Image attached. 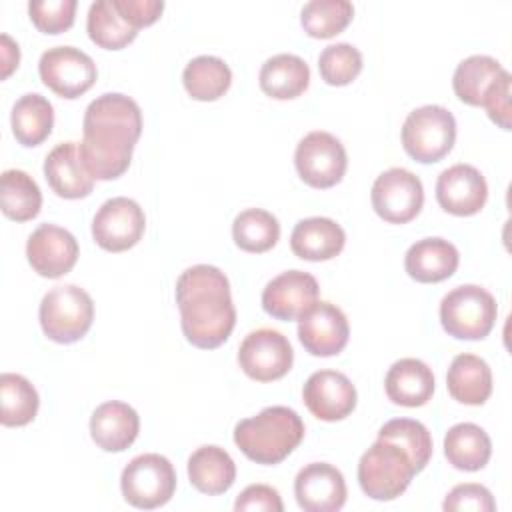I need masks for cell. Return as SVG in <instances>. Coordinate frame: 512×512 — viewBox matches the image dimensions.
<instances>
[{"label": "cell", "mask_w": 512, "mask_h": 512, "mask_svg": "<svg viewBox=\"0 0 512 512\" xmlns=\"http://www.w3.org/2000/svg\"><path fill=\"white\" fill-rule=\"evenodd\" d=\"M82 132L78 148L86 170L94 180H114L128 170L142 134L140 106L120 92L102 94L88 104Z\"/></svg>", "instance_id": "obj_1"}, {"label": "cell", "mask_w": 512, "mask_h": 512, "mask_svg": "<svg viewBox=\"0 0 512 512\" xmlns=\"http://www.w3.org/2000/svg\"><path fill=\"white\" fill-rule=\"evenodd\" d=\"M176 304L186 340L202 350L218 348L236 324L226 274L210 264L186 268L176 280Z\"/></svg>", "instance_id": "obj_2"}, {"label": "cell", "mask_w": 512, "mask_h": 512, "mask_svg": "<svg viewBox=\"0 0 512 512\" xmlns=\"http://www.w3.org/2000/svg\"><path fill=\"white\" fill-rule=\"evenodd\" d=\"M302 438L304 422L288 406H268L234 426V442L242 454L266 466L280 464L288 458Z\"/></svg>", "instance_id": "obj_3"}, {"label": "cell", "mask_w": 512, "mask_h": 512, "mask_svg": "<svg viewBox=\"0 0 512 512\" xmlns=\"http://www.w3.org/2000/svg\"><path fill=\"white\" fill-rule=\"evenodd\" d=\"M38 316L42 332L50 340L58 344H72L90 330L94 320V302L90 294L76 284L54 286L44 294Z\"/></svg>", "instance_id": "obj_4"}, {"label": "cell", "mask_w": 512, "mask_h": 512, "mask_svg": "<svg viewBox=\"0 0 512 512\" xmlns=\"http://www.w3.org/2000/svg\"><path fill=\"white\" fill-rule=\"evenodd\" d=\"M496 314L494 296L476 284L456 286L440 302L442 328L458 340L486 338L494 328Z\"/></svg>", "instance_id": "obj_5"}, {"label": "cell", "mask_w": 512, "mask_h": 512, "mask_svg": "<svg viewBox=\"0 0 512 512\" xmlns=\"http://www.w3.org/2000/svg\"><path fill=\"white\" fill-rule=\"evenodd\" d=\"M416 474L410 456L392 442L376 440L358 462V484L372 500H394Z\"/></svg>", "instance_id": "obj_6"}, {"label": "cell", "mask_w": 512, "mask_h": 512, "mask_svg": "<svg viewBox=\"0 0 512 512\" xmlns=\"http://www.w3.org/2000/svg\"><path fill=\"white\" fill-rule=\"evenodd\" d=\"M456 120L450 110L426 104L412 110L402 124V146L420 164L442 160L454 146Z\"/></svg>", "instance_id": "obj_7"}, {"label": "cell", "mask_w": 512, "mask_h": 512, "mask_svg": "<svg viewBox=\"0 0 512 512\" xmlns=\"http://www.w3.org/2000/svg\"><path fill=\"white\" fill-rule=\"evenodd\" d=\"M124 500L142 510L164 506L176 490V472L162 454H140L132 458L120 476Z\"/></svg>", "instance_id": "obj_8"}, {"label": "cell", "mask_w": 512, "mask_h": 512, "mask_svg": "<svg viewBox=\"0 0 512 512\" xmlns=\"http://www.w3.org/2000/svg\"><path fill=\"white\" fill-rule=\"evenodd\" d=\"M294 164L298 176L312 188H332L346 172L348 156L342 142L330 132L306 134L294 152Z\"/></svg>", "instance_id": "obj_9"}, {"label": "cell", "mask_w": 512, "mask_h": 512, "mask_svg": "<svg viewBox=\"0 0 512 512\" xmlns=\"http://www.w3.org/2000/svg\"><path fill=\"white\" fill-rule=\"evenodd\" d=\"M372 208L390 224H406L414 220L424 204V188L416 174L406 168H390L372 184Z\"/></svg>", "instance_id": "obj_10"}, {"label": "cell", "mask_w": 512, "mask_h": 512, "mask_svg": "<svg viewBox=\"0 0 512 512\" xmlns=\"http://www.w3.org/2000/svg\"><path fill=\"white\" fill-rule=\"evenodd\" d=\"M38 72L44 86L68 100L88 92L98 76L94 60L74 46L48 48L40 56Z\"/></svg>", "instance_id": "obj_11"}, {"label": "cell", "mask_w": 512, "mask_h": 512, "mask_svg": "<svg viewBox=\"0 0 512 512\" xmlns=\"http://www.w3.org/2000/svg\"><path fill=\"white\" fill-rule=\"evenodd\" d=\"M294 352L288 338L272 328L252 330L238 348V364L256 382H272L292 368Z\"/></svg>", "instance_id": "obj_12"}, {"label": "cell", "mask_w": 512, "mask_h": 512, "mask_svg": "<svg viewBox=\"0 0 512 512\" xmlns=\"http://www.w3.org/2000/svg\"><path fill=\"white\" fill-rule=\"evenodd\" d=\"M144 228L146 216L138 202L116 196L98 208L92 220V238L102 250L124 252L140 242Z\"/></svg>", "instance_id": "obj_13"}, {"label": "cell", "mask_w": 512, "mask_h": 512, "mask_svg": "<svg viewBox=\"0 0 512 512\" xmlns=\"http://www.w3.org/2000/svg\"><path fill=\"white\" fill-rule=\"evenodd\" d=\"M350 326L344 312L332 302H314L298 320V338L312 356H336L348 344Z\"/></svg>", "instance_id": "obj_14"}, {"label": "cell", "mask_w": 512, "mask_h": 512, "mask_svg": "<svg viewBox=\"0 0 512 512\" xmlns=\"http://www.w3.org/2000/svg\"><path fill=\"white\" fill-rule=\"evenodd\" d=\"M318 302V282L302 270H286L272 278L262 290V308L276 320H300Z\"/></svg>", "instance_id": "obj_15"}, {"label": "cell", "mask_w": 512, "mask_h": 512, "mask_svg": "<svg viewBox=\"0 0 512 512\" xmlns=\"http://www.w3.org/2000/svg\"><path fill=\"white\" fill-rule=\"evenodd\" d=\"M302 400L318 420L336 422L356 408V388L342 372L318 370L304 382Z\"/></svg>", "instance_id": "obj_16"}, {"label": "cell", "mask_w": 512, "mask_h": 512, "mask_svg": "<svg viewBox=\"0 0 512 512\" xmlns=\"http://www.w3.org/2000/svg\"><path fill=\"white\" fill-rule=\"evenodd\" d=\"M78 252L76 238L56 224H40L26 242L28 262L44 278L68 274L78 260Z\"/></svg>", "instance_id": "obj_17"}, {"label": "cell", "mask_w": 512, "mask_h": 512, "mask_svg": "<svg viewBox=\"0 0 512 512\" xmlns=\"http://www.w3.org/2000/svg\"><path fill=\"white\" fill-rule=\"evenodd\" d=\"M342 472L326 462L306 464L294 480V496L304 512H336L346 502Z\"/></svg>", "instance_id": "obj_18"}, {"label": "cell", "mask_w": 512, "mask_h": 512, "mask_svg": "<svg viewBox=\"0 0 512 512\" xmlns=\"http://www.w3.org/2000/svg\"><path fill=\"white\" fill-rule=\"evenodd\" d=\"M488 198V184L478 168L454 164L436 180V200L442 210L454 216L478 214Z\"/></svg>", "instance_id": "obj_19"}, {"label": "cell", "mask_w": 512, "mask_h": 512, "mask_svg": "<svg viewBox=\"0 0 512 512\" xmlns=\"http://www.w3.org/2000/svg\"><path fill=\"white\" fill-rule=\"evenodd\" d=\"M44 176L48 186L68 200L86 198L94 188V178L86 170L76 142H60L44 160Z\"/></svg>", "instance_id": "obj_20"}, {"label": "cell", "mask_w": 512, "mask_h": 512, "mask_svg": "<svg viewBox=\"0 0 512 512\" xmlns=\"http://www.w3.org/2000/svg\"><path fill=\"white\" fill-rule=\"evenodd\" d=\"M140 418L126 402L110 400L100 404L90 418V436L106 452H122L136 440Z\"/></svg>", "instance_id": "obj_21"}, {"label": "cell", "mask_w": 512, "mask_h": 512, "mask_svg": "<svg viewBox=\"0 0 512 512\" xmlns=\"http://www.w3.org/2000/svg\"><path fill=\"white\" fill-rule=\"evenodd\" d=\"M460 262L456 246L444 238H424L414 242L406 256L404 268L408 276L422 284H434L450 278Z\"/></svg>", "instance_id": "obj_22"}, {"label": "cell", "mask_w": 512, "mask_h": 512, "mask_svg": "<svg viewBox=\"0 0 512 512\" xmlns=\"http://www.w3.org/2000/svg\"><path fill=\"white\" fill-rule=\"evenodd\" d=\"M384 390L398 406H424L434 394V374L418 358H400L388 368Z\"/></svg>", "instance_id": "obj_23"}, {"label": "cell", "mask_w": 512, "mask_h": 512, "mask_svg": "<svg viewBox=\"0 0 512 512\" xmlns=\"http://www.w3.org/2000/svg\"><path fill=\"white\" fill-rule=\"evenodd\" d=\"M346 244V234L332 218H306L300 220L290 234L292 252L310 262H322L338 256Z\"/></svg>", "instance_id": "obj_24"}, {"label": "cell", "mask_w": 512, "mask_h": 512, "mask_svg": "<svg viewBox=\"0 0 512 512\" xmlns=\"http://www.w3.org/2000/svg\"><path fill=\"white\" fill-rule=\"evenodd\" d=\"M188 478L202 494H224L236 480V464L224 448L214 444L200 446L188 458Z\"/></svg>", "instance_id": "obj_25"}, {"label": "cell", "mask_w": 512, "mask_h": 512, "mask_svg": "<svg viewBox=\"0 0 512 512\" xmlns=\"http://www.w3.org/2000/svg\"><path fill=\"white\" fill-rule=\"evenodd\" d=\"M450 396L466 406H480L492 394V372L486 360L474 354H458L446 374Z\"/></svg>", "instance_id": "obj_26"}, {"label": "cell", "mask_w": 512, "mask_h": 512, "mask_svg": "<svg viewBox=\"0 0 512 512\" xmlns=\"http://www.w3.org/2000/svg\"><path fill=\"white\" fill-rule=\"evenodd\" d=\"M260 88L276 100H292L306 92L310 84V68L296 54H276L260 68Z\"/></svg>", "instance_id": "obj_27"}, {"label": "cell", "mask_w": 512, "mask_h": 512, "mask_svg": "<svg viewBox=\"0 0 512 512\" xmlns=\"http://www.w3.org/2000/svg\"><path fill=\"white\" fill-rule=\"evenodd\" d=\"M444 454L454 468L464 472H476L488 464L492 454V442L478 424L460 422L446 432Z\"/></svg>", "instance_id": "obj_28"}, {"label": "cell", "mask_w": 512, "mask_h": 512, "mask_svg": "<svg viewBox=\"0 0 512 512\" xmlns=\"http://www.w3.org/2000/svg\"><path fill=\"white\" fill-rule=\"evenodd\" d=\"M12 134L22 146L42 144L54 126V108L42 94H24L12 108Z\"/></svg>", "instance_id": "obj_29"}, {"label": "cell", "mask_w": 512, "mask_h": 512, "mask_svg": "<svg viewBox=\"0 0 512 512\" xmlns=\"http://www.w3.org/2000/svg\"><path fill=\"white\" fill-rule=\"evenodd\" d=\"M182 82L194 100L212 102L224 96L230 88L232 70L218 56H196L186 64Z\"/></svg>", "instance_id": "obj_30"}, {"label": "cell", "mask_w": 512, "mask_h": 512, "mask_svg": "<svg viewBox=\"0 0 512 512\" xmlns=\"http://www.w3.org/2000/svg\"><path fill=\"white\" fill-rule=\"evenodd\" d=\"M502 72L504 68L496 58L474 54L456 66L452 88L464 104L482 106L486 92L502 76Z\"/></svg>", "instance_id": "obj_31"}, {"label": "cell", "mask_w": 512, "mask_h": 512, "mask_svg": "<svg viewBox=\"0 0 512 512\" xmlns=\"http://www.w3.org/2000/svg\"><path fill=\"white\" fill-rule=\"evenodd\" d=\"M0 204L6 218L28 222L40 212L42 192L24 170H4L0 176Z\"/></svg>", "instance_id": "obj_32"}, {"label": "cell", "mask_w": 512, "mask_h": 512, "mask_svg": "<svg viewBox=\"0 0 512 512\" xmlns=\"http://www.w3.org/2000/svg\"><path fill=\"white\" fill-rule=\"evenodd\" d=\"M86 30L90 40L106 50H120L128 46L138 30L126 22L112 0H96L90 4Z\"/></svg>", "instance_id": "obj_33"}, {"label": "cell", "mask_w": 512, "mask_h": 512, "mask_svg": "<svg viewBox=\"0 0 512 512\" xmlns=\"http://www.w3.org/2000/svg\"><path fill=\"white\" fill-rule=\"evenodd\" d=\"M232 238L244 252H268L280 238V224L270 212L262 208H248L234 218Z\"/></svg>", "instance_id": "obj_34"}, {"label": "cell", "mask_w": 512, "mask_h": 512, "mask_svg": "<svg viewBox=\"0 0 512 512\" xmlns=\"http://www.w3.org/2000/svg\"><path fill=\"white\" fill-rule=\"evenodd\" d=\"M0 404V422L4 426H26L36 418L40 398L24 376L4 372L0 376Z\"/></svg>", "instance_id": "obj_35"}, {"label": "cell", "mask_w": 512, "mask_h": 512, "mask_svg": "<svg viewBox=\"0 0 512 512\" xmlns=\"http://www.w3.org/2000/svg\"><path fill=\"white\" fill-rule=\"evenodd\" d=\"M378 440H386L402 448L410 456L416 472H422L432 458V436L418 420L394 418L378 430Z\"/></svg>", "instance_id": "obj_36"}, {"label": "cell", "mask_w": 512, "mask_h": 512, "mask_svg": "<svg viewBox=\"0 0 512 512\" xmlns=\"http://www.w3.org/2000/svg\"><path fill=\"white\" fill-rule=\"evenodd\" d=\"M354 16V6L348 0H312L300 12L302 28L312 38H332L340 34Z\"/></svg>", "instance_id": "obj_37"}, {"label": "cell", "mask_w": 512, "mask_h": 512, "mask_svg": "<svg viewBox=\"0 0 512 512\" xmlns=\"http://www.w3.org/2000/svg\"><path fill=\"white\" fill-rule=\"evenodd\" d=\"M318 70L326 84L346 86L362 72V54L346 42L330 44L318 56Z\"/></svg>", "instance_id": "obj_38"}, {"label": "cell", "mask_w": 512, "mask_h": 512, "mask_svg": "<svg viewBox=\"0 0 512 512\" xmlns=\"http://www.w3.org/2000/svg\"><path fill=\"white\" fill-rule=\"evenodd\" d=\"M76 6V0H34L28 4V14L40 32L60 34L74 24Z\"/></svg>", "instance_id": "obj_39"}, {"label": "cell", "mask_w": 512, "mask_h": 512, "mask_svg": "<svg viewBox=\"0 0 512 512\" xmlns=\"http://www.w3.org/2000/svg\"><path fill=\"white\" fill-rule=\"evenodd\" d=\"M442 508L448 512H460V510H474V512H494L496 510V502L490 494V490L482 484H474V482H466V484H458L454 486L444 502Z\"/></svg>", "instance_id": "obj_40"}, {"label": "cell", "mask_w": 512, "mask_h": 512, "mask_svg": "<svg viewBox=\"0 0 512 512\" xmlns=\"http://www.w3.org/2000/svg\"><path fill=\"white\" fill-rule=\"evenodd\" d=\"M236 512H282L284 504L276 488L266 486V484H250L246 486L236 502H234Z\"/></svg>", "instance_id": "obj_41"}, {"label": "cell", "mask_w": 512, "mask_h": 512, "mask_svg": "<svg viewBox=\"0 0 512 512\" xmlns=\"http://www.w3.org/2000/svg\"><path fill=\"white\" fill-rule=\"evenodd\" d=\"M482 106L486 108L494 124H498L504 130H510V74L506 70L486 92Z\"/></svg>", "instance_id": "obj_42"}, {"label": "cell", "mask_w": 512, "mask_h": 512, "mask_svg": "<svg viewBox=\"0 0 512 512\" xmlns=\"http://www.w3.org/2000/svg\"><path fill=\"white\" fill-rule=\"evenodd\" d=\"M112 2L118 8V12L126 18V22L136 30L142 26L154 24L164 10L162 0H112Z\"/></svg>", "instance_id": "obj_43"}, {"label": "cell", "mask_w": 512, "mask_h": 512, "mask_svg": "<svg viewBox=\"0 0 512 512\" xmlns=\"http://www.w3.org/2000/svg\"><path fill=\"white\" fill-rule=\"evenodd\" d=\"M0 54H2V74L0 76L8 78L12 74V70L18 66V60H20L18 44H14L8 34L0 36Z\"/></svg>", "instance_id": "obj_44"}]
</instances>
